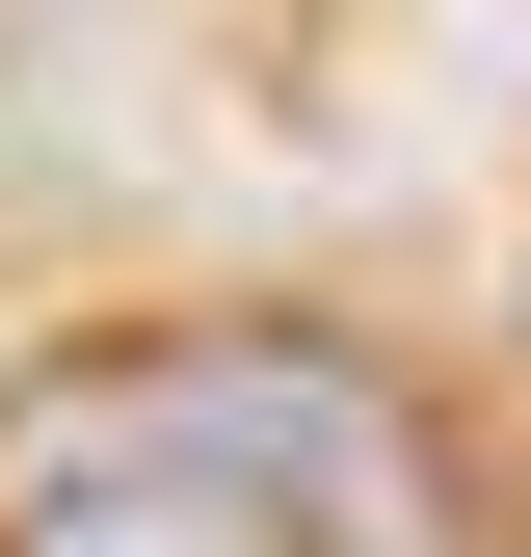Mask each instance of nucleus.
I'll list each match as a JSON object with an SVG mask.
<instances>
[{"mask_svg":"<svg viewBox=\"0 0 531 557\" xmlns=\"http://www.w3.org/2000/svg\"><path fill=\"white\" fill-rule=\"evenodd\" d=\"M0 557H479L452 425L319 319H133L0 372Z\"/></svg>","mask_w":531,"mask_h":557,"instance_id":"obj_1","label":"nucleus"}]
</instances>
